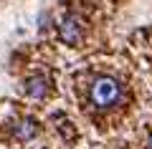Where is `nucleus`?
Instances as JSON below:
<instances>
[{"instance_id": "obj_1", "label": "nucleus", "mask_w": 152, "mask_h": 149, "mask_svg": "<svg viewBox=\"0 0 152 149\" xmlns=\"http://www.w3.org/2000/svg\"><path fill=\"white\" fill-rule=\"evenodd\" d=\"M89 96H91L94 106L109 109V106H114V104L122 99V84L114 78V76H96L94 84H91Z\"/></svg>"}, {"instance_id": "obj_2", "label": "nucleus", "mask_w": 152, "mask_h": 149, "mask_svg": "<svg viewBox=\"0 0 152 149\" xmlns=\"http://www.w3.org/2000/svg\"><path fill=\"white\" fill-rule=\"evenodd\" d=\"M81 33H84V28H81V20L74 15V13H69V15L61 20V28H58V38L64 43H69V46H76V43L81 41Z\"/></svg>"}, {"instance_id": "obj_3", "label": "nucleus", "mask_w": 152, "mask_h": 149, "mask_svg": "<svg viewBox=\"0 0 152 149\" xmlns=\"http://www.w3.org/2000/svg\"><path fill=\"white\" fill-rule=\"evenodd\" d=\"M36 134H38L36 119H20V121L13 124V137L20 139V142H28V139H33Z\"/></svg>"}, {"instance_id": "obj_4", "label": "nucleus", "mask_w": 152, "mask_h": 149, "mask_svg": "<svg viewBox=\"0 0 152 149\" xmlns=\"http://www.w3.org/2000/svg\"><path fill=\"white\" fill-rule=\"evenodd\" d=\"M46 91H48V81L43 76H31V78H26V94L31 99H43Z\"/></svg>"}, {"instance_id": "obj_5", "label": "nucleus", "mask_w": 152, "mask_h": 149, "mask_svg": "<svg viewBox=\"0 0 152 149\" xmlns=\"http://www.w3.org/2000/svg\"><path fill=\"white\" fill-rule=\"evenodd\" d=\"M150 149H152V137H150Z\"/></svg>"}]
</instances>
